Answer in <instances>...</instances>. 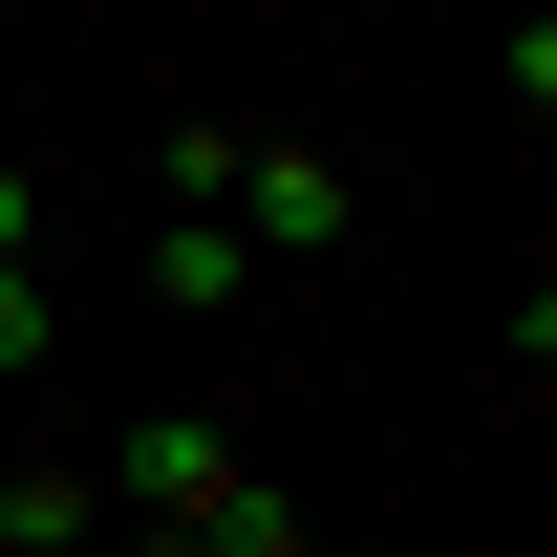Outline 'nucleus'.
Returning <instances> with one entry per match:
<instances>
[{"instance_id":"1","label":"nucleus","mask_w":557,"mask_h":557,"mask_svg":"<svg viewBox=\"0 0 557 557\" xmlns=\"http://www.w3.org/2000/svg\"><path fill=\"white\" fill-rule=\"evenodd\" d=\"M86 493H108V536H129V557H322V536H300V493H278L214 408L108 429V450H86Z\"/></svg>"},{"instance_id":"2","label":"nucleus","mask_w":557,"mask_h":557,"mask_svg":"<svg viewBox=\"0 0 557 557\" xmlns=\"http://www.w3.org/2000/svg\"><path fill=\"white\" fill-rule=\"evenodd\" d=\"M172 214H236V258H258V278H300V258H344V150L172 129Z\"/></svg>"},{"instance_id":"3","label":"nucleus","mask_w":557,"mask_h":557,"mask_svg":"<svg viewBox=\"0 0 557 557\" xmlns=\"http://www.w3.org/2000/svg\"><path fill=\"white\" fill-rule=\"evenodd\" d=\"M150 300H172V322H236V300H258L236 214H150Z\"/></svg>"},{"instance_id":"4","label":"nucleus","mask_w":557,"mask_h":557,"mask_svg":"<svg viewBox=\"0 0 557 557\" xmlns=\"http://www.w3.org/2000/svg\"><path fill=\"white\" fill-rule=\"evenodd\" d=\"M0 536H22V557H86V536H108V493H86V450H44V472H0Z\"/></svg>"},{"instance_id":"5","label":"nucleus","mask_w":557,"mask_h":557,"mask_svg":"<svg viewBox=\"0 0 557 557\" xmlns=\"http://www.w3.org/2000/svg\"><path fill=\"white\" fill-rule=\"evenodd\" d=\"M0 386H44V278L0 258Z\"/></svg>"},{"instance_id":"6","label":"nucleus","mask_w":557,"mask_h":557,"mask_svg":"<svg viewBox=\"0 0 557 557\" xmlns=\"http://www.w3.org/2000/svg\"><path fill=\"white\" fill-rule=\"evenodd\" d=\"M0 258H44V172H22V150H0Z\"/></svg>"},{"instance_id":"7","label":"nucleus","mask_w":557,"mask_h":557,"mask_svg":"<svg viewBox=\"0 0 557 557\" xmlns=\"http://www.w3.org/2000/svg\"><path fill=\"white\" fill-rule=\"evenodd\" d=\"M0 557H22V536H0Z\"/></svg>"}]
</instances>
